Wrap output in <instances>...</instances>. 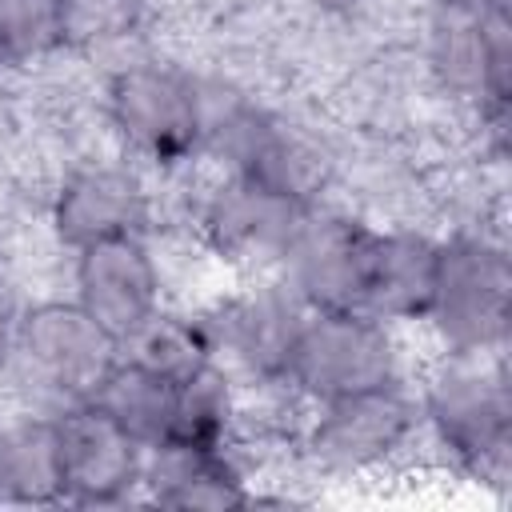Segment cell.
<instances>
[{
	"mask_svg": "<svg viewBox=\"0 0 512 512\" xmlns=\"http://www.w3.org/2000/svg\"><path fill=\"white\" fill-rule=\"evenodd\" d=\"M312 208L292 204L248 176H228L200 212L204 240L224 260H280Z\"/></svg>",
	"mask_w": 512,
	"mask_h": 512,
	"instance_id": "obj_13",
	"label": "cell"
},
{
	"mask_svg": "<svg viewBox=\"0 0 512 512\" xmlns=\"http://www.w3.org/2000/svg\"><path fill=\"white\" fill-rule=\"evenodd\" d=\"M428 32V72L436 76V84L448 96L476 104L480 116L500 128L512 84L508 0L480 12H432Z\"/></svg>",
	"mask_w": 512,
	"mask_h": 512,
	"instance_id": "obj_8",
	"label": "cell"
},
{
	"mask_svg": "<svg viewBox=\"0 0 512 512\" xmlns=\"http://www.w3.org/2000/svg\"><path fill=\"white\" fill-rule=\"evenodd\" d=\"M56 236L80 252L116 236H144L148 228V192L136 172L116 164H84L64 176L52 196Z\"/></svg>",
	"mask_w": 512,
	"mask_h": 512,
	"instance_id": "obj_12",
	"label": "cell"
},
{
	"mask_svg": "<svg viewBox=\"0 0 512 512\" xmlns=\"http://www.w3.org/2000/svg\"><path fill=\"white\" fill-rule=\"evenodd\" d=\"M280 380L312 404L384 388L400 380L396 340L384 320L356 308L308 312Z\"/></svg>",
	"mask_w": 512,
	"mask_h": 512,
	"instance_id": "obj_4",
	"label": "cell"
},
{
	"mask_svg": "<svg viewBox=\"0 0 512 512\" xmlns=\"http://www.w3.org/2000/svg\"><path fill=\"white\" fill-rule=\"evenodd\" d=\"M420 424V400H412L408 388L392 380L384 388L316 404V416L304 432V448L324 472L356 476L392 460Z\"/></svg>",
	"mask_w": 512,
	"mask_h": 512,
	"instance_id": "obj_7",
	"label": "cell"
},
{
	"mask_svg": "<svg viewBox=\"0 0 512 512\" xmlns=\"http://www.w3.org/2000/svg\"><path fill=\"white\" fill-rule=\"evenodd\" d=\"M120 348L124 344L76 300H44L20 312L12 356L24 364L32 384L60 396L64 404H76L96 396L104 376L124 356Z\"/></svg>",
	"mask_w": 512,
	"mask_h": 512,
	"instance_id": "obj_6",
	"label": "cell"
},
{
	"mask_svg": "<svg viewBox=\"0 0 512 512\" xmlns=\"http://www.w3.org/2000/svg\"><path fill=\"white\" fill-rule=\"evenodd\" d=\"M68 44L64 0H0V64L44 60Z\"/></svg>",
	"mask_w": 512,
	"mask_h": 512,
	"instance_id": "obj_21",
	"label": "cell"
},
{
	"mask_svg": "<svg viewBox=\"0 0 512 512\" xmlns=\"http://www.w3.org/2000/svg\"><path fill=\"white\" fill-rule=\"evenodd\" d=\"M436 268H440V240L412 228H392V232L372 228L360 312L384 324L424 320L436 292Z\"/></svg>",
	"mask_w": 512,
	"mask_h": 512,
	"instance_id": "obj_14",
	"label": "cell"
},
{
	"mask_svg": "<svg viewBox=\"0 0 512 512\" xmlns=\"http://www.w3.org/2000/svg\"><path fill=\"white\" fill-rule=\"evenodd\" d=\"M108 120L152 164H180L204 144V88L172 64H128L108 80Z\"/></svg>",
	"mask_w": 512,
	"mask_h": 512,
	"instance_id": "obj_5",
	"label": "cell"
},
{
	"mask_svg": "<svg viewBox=\"0 0 512 512\" xmlns=\"http://www.w3.org/2000/svg\"><path fill=\"white\" fill-rule=\"evenodd\" d=\"M304 4H308L312 12H320V16H336V20H340V16H356V12L368 8L372 0H304Z\"/></svg>",
	"mask_w": 512,
	"mask_h": 512,
	"instance_id": "obj_24",
	"label": "cell"
},
{
	"mask_svg": "<svg viewBox=\"0 0 512 512\" xmlns=\"http://www.w3.org/2000/svg\"><path fill=\"white\" fill-rule=\"evenodd\" d=\"M20 304L12 296V288L0 280V364L12 356V344H16V324H20Z\"/></svg>",
	"mask_w": 512,
	"mask_h": 512,
	"instance_id": "obj_23",
	"label": "cell"
},
{
	"mask_svg": "<svg viewBox=\"0 0 512 512\" xmlns=\"http://www.w3.org/2000/svg\"><path fill=\"white\" fill-rule=\"evenodd\" d=\"M68 12V40L88 32V36H104V32H124L132 24L136 0H64Z\"/></svg>",
	"mask_w": 512,
	"mask_h": 512,
	"instance_id": "obj_22",
	"label": "cell"
},
{
	"mask_svg": "<svg viewBox=\"0 0 512 512\" xmlns=\"http://www.w3.org/2000/svg\"><path fill=\"white\" fill-rule=\"evenodd\" d=\"M76 304L120 344L160 312V272L144 236H116L76 252Z\"/></svg>",
	"mask_w": 512,
	"mask_h": 512,
	"instance_id": "obj_11",
	"label": "cell"
},
{
	"mask_svg": "<svg viewBox=\"0 0 512 512\" xmlns=\"http://www.w3.org/2000/svg\"><path fill=\"white\" fill-rule=\"evenodd\" d=\"M428 4H432V12H480L500 0H428Z\"/></svg>",
	"mask_w": 512,
	"mask_h": 512,
	"instance_id": "obj_25",
	"label": "cell"
},
{
	"mask_svg": "<svg viewBox=\"0 0 512 512\" xmlns=\"http://www.w3.org/2000/svg\"><path fill=\"white\" fill-rule=\"evenodd\" d=\"M232 416H236V404H232L228 376L216 364H204L200 372L176 380L172 424L164 444H204V448L228 444Z\"/></svg>",
	"mask_w": 512,
	"mask_h": 512,
	"instance_id": "obj_19",
	"label": "cell"
},
{
	"mask_svg": "<svg viewBox=\"0 0 512 512\" xmlns=\"http://www.w3.org/2000/svg\"><path fill=\"white\" fill-rule=\"evenodd\" d=\"M204 140L224 152L236 176H248L304 208H316L336 176V156L316 132L244 100H232L224 116L204 112Z\"/></svg>",
	"mask_w": 512,
	"mask_h": 512,
	"instance_id": "obj_2",
	"label": "cell"
},
{
	"mask_svg": "<svg viewBox=\"0 0 512 512\" xmlns=\"http://www.w3.org/2000/svg\"><path fill=\"white\" fill-rule=\"evenodd\" d=\"M368 240L372 228L340 212L312 208L300 220L280 264L288 272V288L300 296L308 312H332V308L360 312Z\"/></svg>",
	"mask_w": 512,
	"mask_h": 512,
	"instance_id": "obj_10",
	"label": "cell"
},
{
	"mask_svg": "<svg viewBox=\"0 0 512 512\" xmlns=\"http://www.w3.org/2000/svg\"><path fill=\"white\" fill-rule=\"evenodd\" d=\"M148 500L160 508H200V512H224L252 504V492L228 456V444L204 448V444H156L144 456V480Z\"/></svg>",
	"mask_w": 512,
	"mask_h": 512,
	"instance_id": "obj_16",
	"label": "cell"
},
{
	"mask_svg": "<svg viewBox=\"0 0 512 512\" xmlns=\"http://www.w3.org/2000/svg\"><path fill=\"white\" fill-rule=\"evenodd\" d=\"M304 316H308V308L300 304V296L288 284L244 292V296L228 300L216 320H208L212 348H224L252 376L280 380Z\"/></svg>",
	"mask_w": 512,
	"mask_h": 512,
	"instance_id": "obj_15",
	"label": "cell"
},
{
	"mask_svg": "<svg viewBox=\"0 0 512 512\" xmlns=\"http://www.w3.org/2000/svg\"><path fill=\"white\" fill-rule=\"evenodd\" d=\"M452 356H492L508 340L512 260L492 236L460 232L440 240L432 308L424 316Z\"/></svg>",
	"mask_w": 512,
	"mask_h": 512,
	"instance_id": "obj_1",
	"label": "cell"
},
{
	"mask_svg": "<svg viewBox=\"0 0 512 512\" xmlns=\"http://www.w3.org/2000/svg\"><path fill=\"white\" fill-rule=\"evenodd\" d=\"M124 356L168 376V380H184L192 372H200L204 364H212V332L208 320H188V316H164L156 312L140 332H132L124 340Z\"/></svg>",
	"mask_w": 512,
	"mask_h": 512,
	"instance_id": "obj_20",
	"label": "cell"
},
{
	"mask_svg": "<svg viewBox=\"0 0 512 512\" xmlns=\"http://www.w3.org/2000/svg\"><path fill=\"white\" fill-rule=\"evenodd\" d=\"M424 400L420 420L432 428L436 444L472 476L496 480L508 468L512 448V400L500 364H484V356H452Z\"/></svg>",
	"mask_w": 512,
	"mask_h": 512,
	"instance_id": "obj_3",
	"label": "cell"
},
{
	"mask_svg": "<svg viewBox=\"0 0 512 512\" xmlns=\"http://www.w3.org/2000/svg\"><path fill=\"white\" fill-rule=\"evenodd\" d=\"M0 504H64V468L52 416L0 424Z\"/></svg>",
	"mask_w": 512,
	"mask_h": 512,
	"instance_id": "obj_17",
	"label": "cell"
},
{
	"mask_svg": "<svg viewBox=\"0 0 512 512\" xmlns=\"http://www.w3.org/2000/svg\"><path fill=\"white\" fill-rule=\"evenodd\" d=\"M64 468V504H120L144 480L148 448L120 428L96 400L52 412Z\"/></svg>",
	"mask_w": 512,
	"mask_h": 512,
	"instance_id": "obj_9",
	"label": "cell"
},
{
	"mask_svg": "<svg viewBox=\"0 0 512 512\" xmlns=\"http://www.w3.org/2000/svg\"><path fill=\"white\" fill-rule=\"evenodd\" d=\"M120 428H128L144 448H156L168 440L172 424V400H176V380L120 356L116 368L104 376V384L92 396Z\"/></svg>",
	"mask_w": 512,
	"mask_h": 512,
	"instance_id": "obj_18",
	"label": "cell"
}]
</instances>
